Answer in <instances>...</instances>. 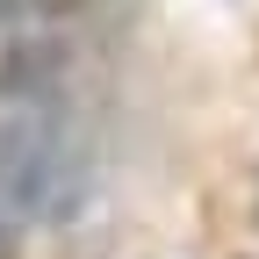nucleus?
Listing matches in <instances>:
<instances>
[{
    "label": "nucleus",
    "instance_id": "nucleus-1",
    "mask_svg": "<svg viewBox=\"0 0 259 259\" xmlns=\"http://www.w3.org/2000/svg\"><path fill=\"white\" fill-rule=\"evenodd\" d=\"M87 194V137L51 79H0V259L44 223H65Z\"/></svg>",
    "mask_w": 259,
    "mask_h": 259
},
{
    "label": "nucleus",
    "instance_id": "nucleus-2",
    "mask_svg": "<svg viewBox=\"0 0 259 259\" xmlns=\"http://www.w3.org/2000/svg\"><path fill=\"white\" fill-rule=\"evenodd\" d=\"M58 0H0V22H44Z\"/></svg>",
    "mask_w": 259,
    "mask_h": 259
}]
</instances>
